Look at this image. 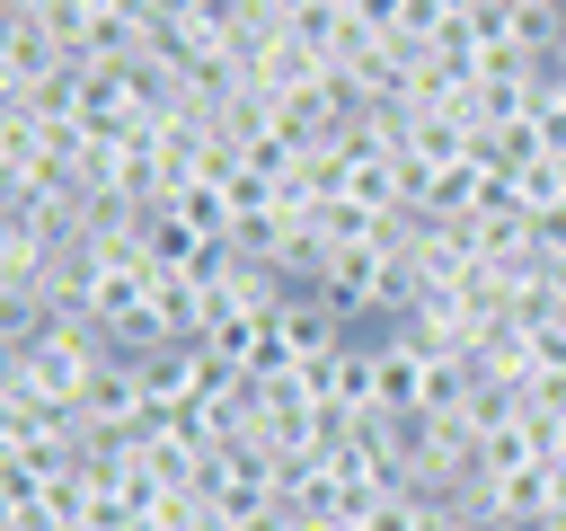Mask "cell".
I'll list each match as a JSON object with an SVG mask.
<instances>
[]
</instances>
